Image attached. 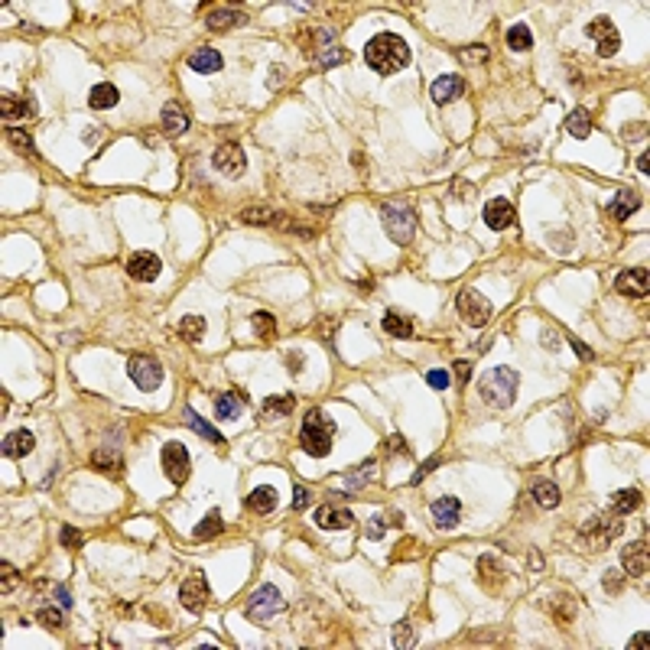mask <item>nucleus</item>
Returning a JSON list of instances; mask_svg holds the SVG:
<instances>
[{
  "label": "nucleus",
  "mask_w": 650,
  "mask_h": 650,
  "mask_svg": "<svg viewBox=\"0 0 650 650\" xmlns=\"http://www.w3.org/2000/svg\"><path fill=\"white\" fill-rule=\"evenodd\" d=\"M364 59L377 75H393L400 68L410 66V46L397 36V33H377L368 46H364Z\"/></svg>",
  "instance_id": "1"
},
{
  "label": "nucleus",
  "mask_w": 650,
  "mask_h": 650,
  "mask_svg": "<svg viewBox=\"0 0 650 650\" xmlns=\"http://www.w3.org/2000/svg\"><path fill=\"white\" fill-rule=\"evenodd\" d=\"M517 387H520V377H517V371H510V368H491L488 374H481V381H478L481 400H485L488 406H495V410H504V406L514 403Z\"/></svg>",
  "instance_id": "2"
},
{
  "label": "nucleus",
  "mask_w": 650,
  "mask_h": 650,
  "mask_svg": "<svg viewBox=\"0 0 650 650\" xmlns=\"http://www.w3.org/2000/svg\"><path fill=\"white\" fill-rule=\"evenodd\" d=\"M332 433H335L332 416H325L319 406H312L303 420V429H299V445H303L306 455L322 458L332 449Z\"/></svg>",
  "instance_id": "3"
},
{
  "label": "nucleus",
  "mask_w": 650,
  "mask_h": 650,
  "mask_svg": "<svg viewBox=\"0 0 650 650\" xmlns=\"http://www.w3.org/2000/svg\"><path fill=\"white\" fill-rule=\"evenodd\" d=\"M381 222H384V231L393 244H410V237H413V231H416L413 212H410L406 205H400V202H387V205L381 208Z\"/></svg>",
  "instance_id": "4"
},
{
  "label": "nucleus",
  "mask_w": 650,
  "mask_h": 650,
  "mask_svg": "<svg viewBox=\"0 0 650 650\" xmlns=\"http://www.w3.org/2000/svg\"><path fill=\"white\" fill-rule=\"evenodd\" d=\"M280 612H283V595L274 585H260L257 592H251V599H247V618L251 621L264 624V621H270Z\"/></svg>",
  "instance_id": "5"
},
{
  "label": "nucleus",
  "mask_w": 650,
  "mask_h": 650,
  "mask_svg": "<svg viewBox=\"0 0 650 650\" xmlns=\"http://www.w3.org/2000/svg\"><path fill=\"white\" fill-rule=\"evenodd\" d=\"M162 472L172 485H185L189 481V472H192V458H189V449L182 443H166L162 445Z\"/></svg>",
  "instance_id": "6"
},
{
  "label": "nucleus",
  "mask_w": 650,
  "mask_h": 650,
  "mask_svg": "<svg viewBox=\"0 0 650 650\" xmlns=\"http://www.w3.org/2000/svg\"><path fill=\"white\" fill-rule=\"evenodd\" d=\"M127 371H130V381L140 391H156V387L162 384V368H160V361H156L153 355H133L130 358V364H127Z\"/></svg>",
  "instance_id": "7"
},
{
  "label": "nucleus",
  "mask_w": 650,
  "mask_h": 650,
  "mask_svg": "<svg viewBox=\"0 0 650 650\" xmlns=\"http://www.w3.org/2000/svg\"><path fill=\"white\" fill-rule=\"evenodd\" d=\"M455 306H458V316L465 319L472 329H481V325L491 319V303H488L478 289H462Z\"/></svg>",
  "instance_id": "8"
},
{
  "label": "nucleus",
  "mask_w": 650,
  "mask_h": 650,
  "mask_svg": "<svg viewBox=\"0 0 650 650\" xmlns=\"http://www.w3.org/2000/svg\"><path fill=\"white\" fill-rule=\"evenodd\" d=\"M212 166L222 172V176L237 179L244 170H247V156H244L241 143H222V147L212 153Z\"/></svg>",
  "instance_id": "9"
},
{
  "label": "nucleus",
  "mask_w": 650,
  "mask_h": 650,
  "mask_svg": "<svg viewBox=\"0 0 650 650\" xmlns=\"http://www.w3.org/2000/svg\"><path fill=\"white\" fill-rule=\"evenodd\" d=\"M589 36L595 39V49H599L602 59H612L621 46V36H618V30H614V23L608 20V16H595V20L589 23Z\"/></svg>",
  "instance_id": "10"
},
{
  "label": "nucleus",
  "mask_w": 650,
  "mask_h": 650,
  "mask_svg": "<svg viewBox=\"0 0 650 650\" xmlns=\"http://www.w3.org/2000/svg\"><path fill=\"white\" fill-rule=\"evenodd\" d=\"M179 602H182L189 612H199V608L208 602V582H205V576H202V572L189 576L182 585H179Z\"/></svg>",
  "instance_id": "11"
},
{
  "label": "nucleus",
  "mask_w": 650,
  "mask_h": 650,
  "mask_svg": "<svg viewBox=\"0 0 650 650\" xmlns=\"http://www.w3.org/2000/svg\"><path fill=\"white\" fill-rule=\"evenodd\" d=\"M127 274H130L133 280H140V283H153L156 277L162 274V264H160V257H156V254L140 251V254H133V257H130V264H127Z\"/></svg>",
  "instance_id": "12"
},
{
  "label": "nucleus",
  "mask_w": 650,
  "mask_h": 650,
  "mask_svg": "<svg viewBox=\"0 0 650 650\" xmlns=\"http://www.w3.org/2000/svg\"><path fill=\"white\" fill-rule=\"evenodd\" d=\"M485 222L491 231H507L510 225L517 222V212H514V205L507 199H491L485 205Z\"/></svg>",
  "instance_id": "13"
},
{
  "label": "nucleus",
  "mask_w": 650,
  "mask_h": 650,
  "mask_svg": "<svg viewBox=\"0 0 650 650\" xmlns=\"http://www.w3.org/2000/svg\"><path fill=\"white\" fill-rule=\"evenodd\" d=\"M621 569L634 579H641L644 572H647V543H644V540L628 543V547L621 550Z\"/></svg>",
  "instance_id": "14"
},
{
  "label": "nucleus",
  "mask_w": 650,
  "mask_h": 650,
  "mask_svg": "<svg viewBox=\"0 0 650 650\" xmlns=\"http://www.w3.org/2000/svg\"><path fill=\"white\" fill-rule=\"evenodd\" d=\"M614 289H618L621 296H647V289H650L647 270H644V267H637V270H624V274H618Z\"/></svg>",
  "instance_id": "15"
},
{
  "label": "nucleus",
  "mask_w": 650,
  "mask_h": 650,
  "mask_svg": "<svg viewBox=\"0 0 650 650\" xmlns=\"http://www.w3.org/2000/svg\"><path fill=\"white\" fill-rule=\"evenodd\" d=\"M429 95H433V101H436V104H449V101H455V98L465 95V81L458 78V75H439V78L433 81Z\"/></svg>",
  "instance_id": "16"
},
{
  "label": "nucleus",
  "mask_w": 650,
  "mask_h": 650,
  "mask_svg": "<svg viewBox=\"0 0 650 650\" xmlns=\"http://www.w3.org/2000/svg\"><path fill=\"white\" fill-rule=\"evenodd\" d=\"M641 504H644L641 491H637V488H624V491H614V495H612V501H608V514H614V517H628V514H634Z\"/></svg>",
  "instance_id": "17"
},
{
  "label": "nucleus",
  "mask_w": 650,
  "mask_h": 650,
  "mask_svg": "<svg viewBox=\"0 0 650 650\" xmlns=\"http://www.w3.org/2000/svg\"><path fill=\"white\" fill-rule=\"evenodd\" d=\"M241 23H247V14H244V10H234V7H218L205 16V26L212 33H225V30H231V26H241Z\"/></svg>",
  "instance_id": "18"
},
{
  "label": "nucleus",
  "mask_w": 650,
  "mask_h": 650,
  "mask_svg": "<svg viewBox=\"0 0 650 650\" xmlns=\"http://www.w3.org/2000/svg\"><path fill=\"white\" fill-rule=\"evenodd\" d=\"M33 445H36V439H33L30 429H14V433H7L4 436V455L7 458H23L30 455Z\"/></svg>",
  "instance_id": "19"
},
{
  "label": "nucleus",
  "mask_w": 650,
  "mask_h": 650,
  "mask_svg": "<svg viewBox=\"0 0 650 650\" xmlns=\"http://www.w3.org/2000/svg\"><path fill=\"white\" fill-rule=\"evenodd\" d=\"M621 533V524L618 520H605V517H595L582 527V537H592V547H602L608 540H614Z\"/></svg>",
  "instance_id": "20"
},
{
  "label": "nucleus",
  "mask_w": 650,
  "mask_h": 650,
  "mask_svg": "<svg viewBox=\"0 0 650 650\" xmlns=\"http://www.w3.org/2000/svg\"><path fill=\"white\" fill-rule=\"evenodd\" d=\"M316 524L325 527V530H348V527L355 524V517H351V510H345V507H319Z\"/></svg>",
  "instance_id": "21"
},
{
  "label": "nucleus",
  "mask_w": 650,
  "mask_h": 650,
  "mask_svg": "<svg viewBox=\"0 0 650 650\" xmlns=\"http://www.w3.org/2000/svg\"><path fill=\"white\" fill-rule=\"evenodd\" d=\"M637 208H641V195L637 192H618L608 202V215H612L614 222H628Z\"/></svg>",
  "instance_id": "22"
},
{
  "label": "nucleus",
  "mask_w": 650,
  "mask_h": 650,
  "mask_svg": "<svg viewBox=\"0 0 650 650\" xmlns=\"http://www.w3.org/2000/svg\"><path fill=\"white\" fill-rule=\"evenodd\" d=\"M222 66H225V59H222V52L218 49H195L192 56H189V68L199 72V75H212Z\"/></svg>",
  "instance_id": "23"
},
{
  "label": "nucleus",
  "mask_w": 650,
  "mask_h": 650,
  "mask_svg": "<svg viewBox=\"0 0 650 650\" xmlns=\"http://www.w3.org/2000/svg\"><path fill=\"white\" fill-rule=\"evenodd\" d=\"M429 510H433V520H436L439 527H455L458 517H462V504H458V497H439Z\"/></svg>",
  "instance_id": "24"
},
{
  "label": "nucleus",
  "mask_w": 650,
  "mask_h": 650,
  "mask_svg": "<svg viewBox=\"0 0 650 650\" xmlns=\"http://www.w3.org/2000/svg\"><path fill=\"white\" fill-rule=\"evenodd\" d=\"M120 98V91L114 88V85H108V81H101V85H95V88L88 91V104L95 108V111H108V108H114Z\"/></svg>",
  "instance_id": "25"
},
{
  "label": "nucleus",
  "mask_w": 650,
  "mask_h": 650,
  "mask_svg": "<svg viewBox=\"0 0 650 650\" xmlns=\"http://www.w3.org/2000/svg\"><path fill=\"white\" fill-rule=\"evenodd\" d=\"M530 491H533V497H537V504H540V507H547V510L559 507V488H556L553 481L537 478V481L530 485Z\"/></svg>",
  "instance_id": "26"
},
{
  "label": "nucleus",
  "mask_w": 650,
  "mask_h": 650,
  "mask_svg": "<svg viewBox=\"0 0 650 650\" xmlns=\"http://www.w3.org/2000/svg\"><path fill=\"white\" fill-rule=\"evenodd\" d=\"M160 118H162V130L170 133V137H179V133L189 130V118H185V114L179 111L176 104H166Z\"/></svg>",
  "instance_id": "27"
},
{
  "label": "nucleus",
  "mask_w": 650,
  "mask_h": 650,
  "mask_svg": "<svg viewBox=\"0 0 650 650\" xmlns=\"http://www.w3.org/2000/svg\"><path fill=\"white\" fill-rule=\"evenodd\" d=\"M241 410H244V403H241L237 393H218V397H215V413H218V420H225V423L237 420Z\"/></svg>",
  "instance_id": "28"
},
{
  "label": "nucleus",
  "mask_w": 650,
  "mask_h": 650,
  "mask_svg": "<svg viewBox=\"0 0 650 650\" xmlns=\"http://www.w3.org/2000/svg\"><path fill=\"white\" fill-rule=\"evenodd\" d=\"M247 507L254 510V514H270V510L277 507V491L274 488H257V491H251V497H247Z\"/></svg>",
  "instance_id": "29"
},
{
  "label": "nucleus",
  "mask_w": 650,
  "mask_h": 650,
  "mask_svg": "<svg viewBox=\"0 0 650 650\" xmlns=\"http://www.w3.org/2000/svg\"><path fill=\"white\" fill-rule=\"evenodd\" d=\"M225 530V520H222V510H208L205 520L195 524V540H212Z\"/></svg>",
  "instance_id": "30"
},
{
  "label": "nucleus",
  "mask_w": 650,
  "mask_h": 650,
  "mask_svg": "<svg viewBox=\"0 0 650 650\" xmlns=\"http://www.w3.org/2000/svg\"><path fill=\"white\" fill-rule=\"evenodd\" d=\"M185 423H189V426H192L202 439H208V443H215V445H225V436H222V433L208 426V423L202 420V416L195 413V410H185Z\"/></svg>",
  "instance_id": "31"
},
{
  "label": "nucleus",
  "mask_w": 650,
  "mask_h": 650,
  "mask_svg": "<svg viewBox=\"0 0 650 650\" xmlns=\"http://www.w3.org/2000/svg\"><path fill=\"white\" fill-rule=\"evenodd\" d=\"M179 335H182V341H189V345L202 341V335H205V319H202V316H185L182 322H179Z\"/></svg>",
  "instance_id": "32"
},
{
  "label": "nucleus",
  "mask_w": 650,
  "mask_h": 650,
  "mask_svg": "<svg viewBox=\"0 0 650 650\" xmlns=\"http://www.w3.org/2000/svg\"><path fill=\"white\" fill-rule=\"evenodd\" d=\"M384 332L393 335V339H410V335H413V325H410V319L397 316V312H387V316H384Z\"/></svg>",
  "instance_id": "33"
},
{
  "label": "nucleus",
  "mask_w": 650,
  "mask_h": 650,
  "mask_svg": "<svg viewBox=\"0 0 650 650\" xmlns=\"http://www.w3.org/2000/svg\"><path fill=\"white\" fill-rule=\"evenodd\" d=\"M507 46H510V49H517V52L530 49V46H533L530 26H527V23H517V26H510V30H507Z\"/></svg>",
  "instance_id": "34"
},
{
  "label": "nucleus",
  "mask_w": 650,
  "mask_h": 650,
  "mask_svg": "<svg viewBox=\"0 0 650 650\" xmlns=\"http://www.w3.org/2000/svg\"><path fill=\"white\" fill-rule=\"evenodd\" d=\"M566 130L572 133L576 140H585V137L592 133V120H589V114H585V111H572V114L566 118Z\"/></svg>",
  "instance_id": "35"
},
{
  "label": "nucleus",
  "mask_w": 650,
  "mask_h": 650,
  "mask_svg": "<svg viewBox=\"0 0 650 650\" xmlns=\"http://www.w3.org/2000/svg\"><path fill=\"white\" fill-rule=\"evenodd\" d=\"M251 322H254V332H257V339H274V335H277V322H274V316H270V312H254Z\"/></svg>",
  "instance_id": "36"
},
{
  "label": "nucleus",
  "mask_w": 650,
  "mask_h": 650,
  "mask_svg": "<svg viewBox=\"0 0 650 650\" xmlns=\"http://www.w3.org/2000/svg\"><path fill=\"white\" fill-rule=\"evenodd\" d=\"M264 413L267 416H287V413H293V397H289V393H283V397H270L264 403Z\"/></svg>",
  "instance_id": "37"
},
{
  "label": "nucleus",
  "mask_w": 650,
  "mask_h": 650,
  "mask_svg": "<svg viewBox=\"0 0 650 650\" xmlns=\"http://www.w3.org/2000/svg\"><path fill=\"white\" fill-rule=\"evenodd\" d=\"M241 218L247 225H277V218H280V215L270 212V208H247Z\"/></svg>",
  "instance_id": "38"
},
{
  "label": "nucleus",
  "mask_w": 650,
  "mask_h": 650,
  "mask_svg": "<svg viewBox=\"0 0 650 650\" xmlns=\"http://www.w3.org/2000/svg\"><path fill=\"white\" fill-rule=\"evenodd\" d=\"M488 46H465V49H458V59L465 62V66H481V62H488Z\"/></svg>",
  "instance_id": "39"
},
{
  "label": "nucleus",
  "mask_w": 650,
  "mask_h": 650,
  "mask_svg": "<svg viewBox=\"0 0 650 650\" xmlns=\"http://www.w3.org/2000/svg\"><path fill=\"white\" fill-rule=\"evenodd\" d=\"M33 104L30 101H14V98H4V118H30Z\"/></svg>",
  "instance_id": "40"
},
{
  "label": "nucleus",
  "mask_w": 650,
  "mask_h": 650,
  "mask_svg": "<svg viewBox=\"0 0 650 650\" xmlns=\"http://www.w3.org/2000/svg\"><path fill=\"white\" fill-rule=\"evenodd\" d=\"M377 472V465H374V462H364V465L361 468H358V472H348V485H351V488H361V485H368V478H371V475H374Z\"/></svg>",
  "instance_id": "41"
},
{
  "label": "nucleus",
  "mask_w": 650,
  "mask_h": 650,
  "mask_svg": "<svg viewBox=\"0 0 650 650\" xmlns=\"http://www.w3.org/2000/svg\"><path fill=\"white\" fill-rule=\"evenodd\" d=\"M393 647H413V628H410V621H400L397 628H393Z\"/></svg>",
  "instance_id": "42"
},
{
  "label": "nucleus",
  "mask_w": 650,
  "mask_h": 650,
  "mask_svg": "<svg viewBox=\"0 0 650 650\" xmlns=\"http://www.w3.org/2000/svg\"><path fill=\"white\" fill-rule=\"evenodd\" d=\"M39 621H43L46 628H59L62 621H66V614H62L59 608H43V612H39Z\"/></svg>",
  "instance_id": "43"
},
{
  "label": "nucleus",
  "mask_w": 650,
  "mask_h": 650,
  "mask_svg": "<svg viewBox=\"0 0 650 650\" xmlns=\"http://www.w3.org/2000/svg\"><path fill=\"white\" fill-rule=\"evenodd\" d=\"M59 540H62V547H68V550H78L81 547V533L75 530V527H62Z\"/></svg>",
  "instance_id": "44"
},
{
  "label": "nucleus",
  "mask_w": 650,
  "mask_h": 650,
  "mask_svg": "<svg viewBox=\"0 0 650 650\" xmlns=\"http://www.w3.org/2000/svg\"><path fill=\"white\" fill-rule=\"evenodd\" d=\"M7 140L14 143L16 150H23V153H33V147H30V137L23 130H7Z\"/></svg>",
  "instance_id": "45"
},
{
  "label": "nucleus",
  "mask_w": 650,
  "mask_h": 650,
  "mask_svg": "<svg viewBox=\"0 0 650 650\" xmlns=\"http://www.w3.org/2000/svg\"><path fill=\"white\" fill-rule=\"evenodd\" d=\"M426 384H429V387H436V391H445V387H449V374H445V371H429V374H426Z\"/></svg>",
  "instance_id": "46"
},
{
  "label": "nucleus",
  "mask_w": 650,
  "mask_h": 650,
  "mask_svg": "<svg viewBox=\"0 0 650 650\" xmlns=\"http://www.w3.org/2000/svg\"><path fill=\"white\" fill-rule=\"evenodd\" d=\"M120 458L118 455H111V452H98V455H91V465L95 468H111V465H118Z\"/></svg>",
  "instance_id": "47"
},
{
  "label": "nucleus",
  "mask_w": 650,
  "mask_h": 650,
  "mask_svg": "<svg viewBox=\"0 0 650 650\" xmlns=\"http://www.w3.org/2000/svg\"><path fill=\"white\" fill-rule=\"evenodd\" d=\"M0 572H4V585H0V589H4V592H14V589H16V572L10 569V562H0Z\"/></svg>",
  "instance_id": "48"
},
{
  "label": "nucleus",
  "mask_w": 650,
  "mask_h": 650,
  "mask_svg": "<svg viewBox=\"0 0 650 650\" xmlns=\"http://www.w3.org/2000/svg\"><path fill=\"white\" fill-rule=\"evenodd\" d=\"M436 465H439V458H429V462H423V465H420V468H416V472H413V478H410V485H420V481L426 478V475L433 472V468H436Z\"/></svg>",
  "instance_id": "49"
},
{
  "label": "nucleus",
  "mask_w": 650,
  "mask_h": 650,
  "mask_svg": "<svg viewBox=\"0 0 650 650\" xmlns=\"http://www.w3.org/2000/svg\"><path fill=\"white\" fill-rule=\"evenodd\" d=\"M602 585H605V592H608V595H618V592H621V576H618V572H605Z\"/></svg>",
  "instance_id": "50"
},
{
  "label": "nucleus",
  "mask_w": 650,
  "mask_h": 650,
  "mask_svg": "<svg viewBox=\"0 0 650 650\" xmlns=\"http://www.w3.org/2000/svg\"><path fill=\"white\" fill-rule=\"evenodd\" d=\"M569 341H572V348H576V355L582 358V361H592V348L589 345H582V341L572 339V335H569Z\"/></svg>",
  "instance_id": "51"
},
{
  "label": "nucleus",
  "mask_w": 650,
  "mask_h": 650,
  "mask_svg": "<svg viewBox=\"0 0 650 650\" xmlns=\"http://www.w3.org/2000/svg\"><path fill=\"white\" fill-rule=\"evenodd\" d=\"M306 504H309V491H306V488H296V495H293V507H296V510H303Z\"/></svg>",
  "instance_id": "52"
},
{
  "label": "nucleus",
  "mask_w": 650,
  "mask_h": 650,
  "mask_svg": "<svg viewBox=\"0 0 650 650\" xmlns=\"http://www.w3.org/2000/svg\"><path fill=\"white\" fill-rule=\"evenodd\" d=\"M368 537L371 540H381V537H384V520H371V524H368Z\"/></svg>",
  "instance_id": "53"
},
{
  "label": "nucleus",
  "mask_w": 650,
  "mask_h": 650,
  "mask_svg": "<svg viewBox=\"0 0 650 650\" xmlns=\"http://www.w3.org/2000/svg\"><path fill=\"white\" fill-rule=\"evenodd\" d=\"M455 374H458V384H465L468 374H472V364H468V361H455Z\"/></svg>",
  "instance_id": "54"
},
{
  "label": "nucleus",
  "mask_w": 650,
  "mask_h": 650,
  "mask_svg": "<svg viewBox=\"0 0 650 650\" xmlns=\"http://www.w3.org/2000/svg\"><path fill=\"white\" fill-rule=\"evenodd\" d=\"M56 595H59V602H62L66 608H72V595H68L66 589H56Z\"/></svg>",
  "instance_id": "55"
},
{
  "label": "nucleus",
  "mask_w": 650,
  "mask_h": 650,
  "mask_svg": "<svg viewBox=\"0 0 650 650\" xmlns=\"http://www.w3.org/2000/svg\"><path fill=\"white\" fill-rule=\"evenodd\" d=\"M530 569H543V559H540V553H537V550L530 553Z\"/></svg>",
  "instance_id": "56"
},
{
  "label": "nucleus",
  "mask_w": 650,
  "mask_h": 650,
  "mask_svg": "<svg viewBox=\"0 0 650 650\" xmlns=\"http://www.w3.org/2000/svg\"><path fill=\"white\" fill-rule=\"evenodd\" d=\"M628 647H647V634H637V637H634V641H631V644H628Z\"/></svg>",
  "instance_id": "57"
},
{
  "label": "nucleus",
  "mask_w": 650,
  "mask_h": 650,
  "mask_svg": "<svg viewBox=\"0 0 650 650\" xmlns=\"http://www.w3.org/2000/svg\"><path fill=\"white\" fill-rule=\"evenodd\" d=\"M637 166H641V172H647V166H650V153H641V160H637Z\"/></svg>",
  "instance_id": "58"
}]
</instances>
